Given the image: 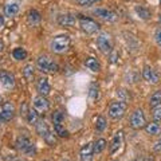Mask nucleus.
<instances>
[{"mask_svg": "<svg viewBox=\"0 0 161 161\" xmlns=\"http://www.w3.org/2000/svg\"><path fill=\"white\" fill-rule=\"evenodd\" d=\"M70 44H71V39L69 35H58L50 42V48L57 54H62L70 48Z\"/></svg>", "mask_w": 161, "mask_h": 161, "instance_id": "obj_1", "label": "nucleus"}, {"mask_svg": "<svg viewBox=\"0 0 161 161\" xmlns=\"http://www.w3.org/2000/svg\"><path fill=\"white\" fill-rule=\"evenodd\" d=\"M15 147H16L18 150H20L22 153L24 154H28V156H32L36 153V149H35V145L31 142L27 136H19L16 142H15Z\"/></svg>", "mask_w": 161, "mask_h": 161, "instance_id": "obj_2", "label": "nucleus"}, {"mask_svg": "<svg viewBox=\"0 0 161 161\" xmlns=\"http://www.w3.org/2000/svg\"><path fill=\"white\" fill-rule=\"evenodd\" d=\"M128 103L125 101H114L109 106V117L112 119H119L124 117L125 112H126Z\"/></svg>", "mask_w": 161, "mask_h": 161, "instance_id": "obj_3", "label": "nucleus"}, {"mask_svg": "<svg viewBox=\"0 0 161 161\" xmlns=\"http://www.w3.org/2000/svg\"><path fill=\"white\" fill-rule=\"evenodd\" d=\"M36 64L42 73H57L59 70L58 64L53 59H50L47 55H40L36 59Z\"/></svg>", "mask_w": 161, "mask_h": 161, "instance_id": "obj_4", "label": "nucleus"}, {"mask_svg": "<svg viewBox=\"0 0 161 161\" xmlns=\"http://www.w3.org/2000/svg\"><path fill=\"white\" fill-rule=\"evenodd\" d=\"M78 23H79V27L83 32L86 34H95L99 30V24L93 20L92 18H86V16H80L78 19Z\"/></svg>", "mask_w": 161, "mask_h": 161, "instance_id": "obj_5", "label": "nucleus"}, {"mask_svg": "<svg viewBox=\"0 0 161 161\" xmlns=\"http://www.w3.org/2000/svg\"><path fill=\"white\" fill-rule=\"evenodd\" d=\"M97 46L101 53L110 54V51L113 50V43H112V38H110L108 32H102L97 36Z\"/></svg>", "mask_w": 161, "mask_h": 161, "instance_id": "obj_6", "label": "nucleus"}, {"mask_svg": "<svg viewBox=\"0 0 161 161\" xmlns=\"http://www.w3.org/2000/svg\"><path fill=\"white\" fill-rule=\"evenodd\" d=\"M145 125H147V118H145V114L141 109H136L134 112L130 115V126L133 129H142Z\"/></svg>", "mask_w": 161, "mask_h": 161, "instance_id": "obj_7", "label": "nucleus"}, {"mask_svg": "<svg viewBox=\"0 0 161 161\" xmlns=\"http://www.w3.org/2000/svg\"><path fill=\"white\" fill-rule=\"evenodd\" d=\"M32 105H34V109L36 110L39 113H43L48 110L50 108V102L46 97H43V95H38V97H35L32 99Z\"/></svg>", "mask_w": 161, "mask_h": 161, "instance_id": "obj_8", "label": "nucleus"}, {"mask_svg": "<svg viewBox=\"0 0 161 161\" xmlns=\"http://www.w3.org/2000/svg\"><path fill=\"white\" fill-rule=\"evenodd\" d=\"M94 15L95 16H98L101 19L106 20V22H115L117 20V14L110 11V9H106V8H97L94 9Z\"/></svg>", "mask_w": 161, "mask_h": 161, "instance_id": "obj_9", "label": "nucleus"}, {"mask_svg": "<svg viewBox=\"0 0 161 161\" xmlns=\"http://www.w3.org/2000/svg\"><path fill=\"white\" fill-rule=\"evenodd\" d=\"M0 85L4 89H14L15 87V77L11 73H7L2 70L0 71Z\"/></svg>", "mask_w": 161, "mask_h": 161, "instance_id": "obj_10", "label": "nucleus"}, {"mask_svg": "<svg viewBox=\"0 0 161 161\" xmlns=\"http://www.w3.org/2000/svg\"><path fill=\"white\" fill-rule=\"evenodd\" d=\"M142 77H144V79L147 80V82L152 83V85H157L160 82V75L156 73L152 67H149V66H145L144 67V70H142Z\"/></svg>", "mask_w": 161, "mask_h": 161, "instance_id": "obj_11", "label": "nucleus"}, {"mask_svg": "<svg viewBox=\"0 0 161 161\" xmlns=\"http://www.w3.org/2000/svg\"><path fill=\"white\" fill-rule=\"evenodd\" d=\"M93 156H94V149H93V144L87 142L80 148L79 152V157L80 161H93Z\"/></svg>", "mask_w": 161, "mask_h": 161, "instance_id": "obj_12", "label": "nucleus"}, {"mask_svg": "<svg viewBox=\"0 0 161 161\" xmlns=\"http://www.w3.org/2000/svg\"><path fill=\"white\" fill-rule=\"evenodd\" d=\"M77 23V18L71 14H63L58 16V24L62 27H73Z\"/></svg>", "mask_w": 161, "mask_h": 161, "instance_id": "obj_13", "label": "nucleus"}, {"mask_svg": "<svg viewBox=\"0 0 161 161\" xmlns=\"http://www.w3.org/2000/svg\"><path fill=\"white\" fill-rule=\"evenodd\" d=\"M2 114H3V119L4 122H8L11 121L15 115V106L12 102H4V105L2 106Z\"/></svg>", "mask_w": 161, "mask_h": 161, "instance_id": "obj_14", "label": "nucleus"}, {"mask_svg": "<svg viewBox=\"0 0 161 161\" xmlns=\"http://www.w3.org/2000/svg\"><path fill=\"white\" fill-rule=\"evenodd\" d=\"M36 90H38L39 95L46 97V95H48L50 92H51V86H50L48 80L46 78H39L36 82Z\"/></svg>", "mask_w": 161, "mask_h": 161, "instance_id": "obj_15", "label": "nucleus"}, {"mask_svg": "<svg viewBox=\"0 0 161 161\" xmlns=\"http://www.w3.org/2000/svg\"><path fill=\"white\" fill-rule=\"evenodd\" d=\"M122 140H124V133H122V130H119V132L115 133L114 138L112 141V145H110V153L114 154L121 148V145H122Z\"/></svg>", "mask_w": 161, "mask_h": 161, "instance_id": "obj_16", "label": "nucleus"}, {"mask_svg": "<svg viewBox=\"0 0 161 161\" xmlns=\"http://www.w3.org/2000/svg\"><path fill=\"white\" fill-rule=\"evenodd\" d=\"M19 9H20V7L16 2L7 3L6 6H4V15H6L7 18H12L19 12Z\"/></svg>", "mask_w": 161, "mask_h": 161, "instance_id": "obj_17", "label": "nucleus"}, {"mask_svg": "<svg viewBox=\"0 0 161 161\" xmlns=\"http://www.w3.org/2000/svg\"><path fill=\"white\" fill-rule=\"evenodd\" d=\"M35 129H36V132H38V134L40 136V137H44V136L50 132V128H48V125L46 124L44 119H38L36 124H35Z\"/></svg>", "mask_w": 161, "mask_h": 161, "instance_id": "obj_18", "label": "nucleus"}, {"mask_svg": "<svg viewBox=\"0 0 161 161\" xmlns=\"http://www.w3.org/2000/svg\"><path fill=\"white\" fill-rule=\"evenodd\" d=\"M85 66H86L89 70H92V71H94V73L101 71V63H99L95 58H93V57L86 58V60H85Z\"/></svg>", "mask_w": 161, "mask_h": 161, "instance_id": "obj_19", "label": "nucleus"}, {"mask_svg": "<svg viewBox=\"0 0 161 161\" xmlns=\"http://www.w3.org/2000/svg\"><path fill=\"white\" fill-rule=\"evenodd\" d=\"M144 128H145V132H147V134H149V136H156V134H158L161 132V126L157 122H156V121L147 124Z\"/></svg>", "mask_w": 161, "mask_h": 161, "instance_id": "obj_20", "label": "nucleus"}, {"mask_svg": "<svg viewBox=\"0 0 161 161\" xmlns=\"http://www.w3.org/2000/svg\"><path fill=\"white\" fill-rule=\"evenodd\" d=\"M40 19H42L40 18V14L36 11V9H31L27 15V22H28V24H31V26H36V24H39Z\"/></svg>", "mask_w": 161, "mask_h": 161, "instance_id": "obj_21", "label": "nucleus"}, {"mask_svg": "<svg viewBox=\"0 0 161 161\" xmlns=\"http://www.w3.org/2000/svg\"><path fill=\"white\" fill-rule=\"evenodd\" d=\"M134 11H136V14L138 15V18H141L142 20H148L150 16H152L149 9L147 7H142V6H137L134 8Z\"/></svg>", "mask_w": 161, "mask_h": 161, "instance_id": "obj_22", "label": "nucleus"}, {"mask_svg": "<svg viewBox=\"0 0 161 161\" xmlns=\"http://www.w3.org/2000/svg\"><path fill=\"white\" fill-rule=\"evenodd\" d=\"M106 145H108V142H106V140L105 138H98L95 142L93 144V149H94V153H102L103 150H105V148H106Z\"/></svg>", "mask_w": 161, "mask_h": 161, "instance_id": "obj_23", "label": "nucleus"}, {"mask_svg": "<svg viewBox=\"0 0 161 161\" xmlns=\"http://www.w3.org/2000/svg\"><path fill=\"white\" fill-rule=\"evenodd\" d=\"M160 105H161V90H157V92H154L152 94V97H150L149 106H150V109H153L156 106H160Z\"/></svg>", "mask_w": 161, "mask_h": 161, "instance_id": "obj_24", "label": "nucleus"}, {"mask_svg": "<svg viewBox=\"0 0 161 161\" xmlns=\"http://www.w3.org/2000/svg\"><path fill=\"white\" fill-rule=\"evenodd\" d=\"M54 132L58 134L59 137H69V132L64 129L62 122H54Z\"/></svg>", "mask_w": 161, "mask_h": 161, "instance_id": "obj_25", "label": "nucleus"}, {"mask_svg": "<svg viewBox=\"0 0 161 161\" xmlns=\"http://www.w3.org/2000/svg\"><path fill=\"white\" fill-rule=\"evenodd\" d=\"M89 97H90V99H92V101L98 99V97H99V86H98V83L93 82L92 85H90V87H89Z\"/></svg>", "mask_w": 161, "mask_h": 161, "instance_id": "obj_26", "label": "nucleus"}, {"mask_svg": "<svg viewBox=\"0 0 161 161\" xmlns=\"http://www.w3.org/2000/svg\"><path fill=\"white\" fill-rule=\"evenodd\" d=\"M12 57L16 60H24L27 58V51L23 47H16L12 51Z\"/></svg>", "mask_w": 161, "mask_h": 161, "instance_id": "obj_27", "label": "nucleus"}, {"mask_svg": "<svg viewBox=\"0 0 161 161\" xmlns=\"http://www.w3.org/2000/svg\"><path fill=\"white\" fill-rule=\"evenodd\" d=\"M34 73H35L34 64H27V66H24V69H23V77L26 78L27 80H31L34 78Z\"/></svg>", "mask_w": 161, "mask_h": 161, "instance_id": "obj_28", "label": "nucleus"}, {"mask_svg": "<svg viewBox=\"0 0 161 161\" xmlns=\"http://www.w3.org/2000/svg\"><path fill=\"white\" fill-rule=\"evenodd\" d=\"M106 118L102 117V115H99L95 119V129H97V132H103L105 129H106Z\"/></svg>", "mask_w": 161, "mask_h": 161, "instance_id": "obj_29", "label": "nucleus"}, {"mask_svg": "<svg viewBox=\"0 0 161 161\" xmlns=\"http://www.w3.org/2000/svg\"><path fill=\"white\" fill-rule=\"evenodd\" d=\"M26 117H27V121H28V122L30 124H36V121L39 119L38 118V112H36V110H35V109H30L28 110V112H27V115H26Z\"/></svg>", "mask_w": 161, "mask_h": 161, "instance_id": "obj_30", "label": "nucleus"}, {"mask_svg": "<svg viewBox=\"0 0 161 161\" xmlns=\"http://www.w3.org/2000/svg\"><path fill=\"white\" fill-rule=\"evenodd\" d=\"M44 141H46V142L50 145V147H55V145H57V138H55V136H54V133L51 132V130H50V132L44 136Z\"/></svg>", "mask_w": 161, "mask_h": 161, "instance_id": "obj_31", "label": "nucleus"}, {"mask_svg": "<svg viewBox=\"0 0 161 161\" xmlns=\"http://www.w3.org/2000/svg\"><path fill=\"white\" fill-rule=\"evenodd\" d=\"M64 119V114L60 112V110H55L53 113V121L54 122H63Z\"/></svg>", "mask_w": 161, "mask_h": 161, "instance_id": "obj_32", "label": "nucleus"}, {"mask_svg": "<svg viewBox=\"0 0 161 161\" xmlns=\"http://www.w3.org/2000/svg\"><path fill=\"white\" fill-rule=\"evenodd\" d=\"M152 110H153V113H152L153 119L156 121V122H160V121H161V105H160V106L153 108Z\"/></svg>", "mask_w": 161, "mask_h": 161, "instance_id": "obj_33", "label": "nucleus"}, {"mask_svg": "<svg viewBox=\"0 0 161 161\" xmlns=\"http://www.w3.org/2000/svg\"><path fill=\"white\" fill-rule=\"evenodd\" d=\"M77 3L80 7H90L93 4V0H77Z\"/></svg>", "mask_w": 161, "mask_h": 161, "instance_id": "obj_34", "label": "nucleus"}, {"mask_svg": "<svg viewBox=\"0 0 161 161\" xmlns=\"http://www.w3.org/2000/svg\"><path fill=\"white\" fill-rule=\"evenodd\" d=\"M154 39H156V43L158 44V46L161 47V28H157L154 32Z\"/></svg>", "mask_w": 161, "mask_h": 161, "instance_id": "obj_35", "label": "nucleus"}, {"mask_svg": "<svg viewBox=\"0 0 161 161\" xmlns=\"http://www.w3.org/2000/svg\"><path fill=\"white\" fill-rule=\"evenodd\" d=\"M117 58H118V54H117V51H110V62L112 63H117L118 60H117Z\"/></svg>", "mask_w": 161, "mask_h": 161, "instance_id": "obj_36", "label": "nucleus"}, {"mask_svg": "<svg viewBox=\"0 0 161 161\" xmlns=\"http://www.w3.org/2000/svg\"><path fill=\"white\" fill-rule=\"evenodd\" d=\"M153 150L156 153H161V138L157 141V142L154 144V147H153Z\"/></svg>", "mask_w": 161, "mask_h": 161, "instance_id": "obj_37", "label": "nucleus"}, {"mask_svg": "<svg viewBox=\"0 0 161 161\" xmlns=\"http://www.w3.org/2000/svg\"><path fill=\"white\" fill-rule=\"evenodd\" d=\"M117 95H119V97H121V98H122V99H121V101H124L125 98H126V97H128V94H126V93H125V90H122V89H119V90H117Z\"/></svg>", "mask_w": 161, "mask_h": 161, "instance_id": "obj_38", "label": "nucleus"}, {"mask_svg": "<svg viewBox=\"0 0 161 161\" xmlns=\"http://www.w3.org/2000/svg\"><path fill=\"white\" fill-rule=\"evenodd\" d=\"M4 124V119H3V114H2V106H0V125Z\"/></svg>", "mask_w": 161, "mask_h": 161, "instance_id": "obj_39", "label": "nucleus"}, {"mask_svg": "<svg viewBox=\"0 0 161 161\" xmlns=\"http://www.w3.org/2000/svg\"><path fill=\"white\" fill-rule=\"evenodd\" d=\"M3 26H4V16L0 15V27H3Z\"/></svg>", "mask_w": 161, "mask_h": 161, "instance_id": "obj_40", "label": "nucleus"}, {"mask_svg": "<svg viewBox=\"0 0 161 161\" xmlns=\"http://www.w3.org/2000/svg\"><path fill=\"white\" fill-rule=\"evenodd\" d=\"M3 50H4V43L2 42V40H0V53H2Z\"/></svg>", "mask_w": 161, "mask_h": 161, "instance_id": "obj_41", "label": "nucleus"}, {"mask_svg": "<svg viewBox=\"0 0 161 161\" xmlns=\"http://www.w3.org/2000/svg\"><path fill=\"white\" fill-rule=\"evenodd\" d=\"M133 161H147L145 158H136V160H133Z\"/></svg>", "mask_w": 161, "mask_h": 161, "instance_id": "obj_42", "label": "nucleus"}, {"mask_svg": "<svg viewBox=\"0 0 161 161\" xmlns=\"http://www.w3.org/2000/svg\"><path fill=\"white\" fill-rule=\"evenodd\" d=\"M94 2H99V0H93V3H94Z\"/></svg>", "mask_w": 161, "mask_h": 161, "instance_id": "obj_43", "label": "nucleus"}, {"mask_svg": "<svg viewBox=\"0 0 161 161\" xmlns=\"http://www.w3.org/2000/svg\"><path fill=\"white\" fill-rule=\"evenodd\" d=\"M160 20H161V16H160Z\"/></svg>", "mask_w": 161, "mask_h": 161, "instance_id": "obj_44", "label": "nucleus"}]
</instances>
